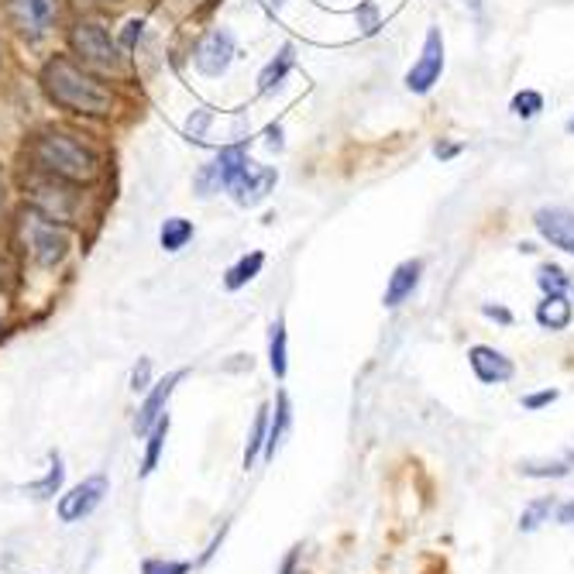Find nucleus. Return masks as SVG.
Wrapping results in <instances>:
<instances>
[{
	"label": "nucleus",
	"instance_id": "7ed1b4c3",
	"mask_svg": "<svg viewBox=\"0 0 574 574\" xmlns=\"http://www.w3.org/2000/svg\"><path fill=\"white\" fill-rule=\"evenodd\" d=\"M107 495V479L103 475H90L80 485H73L66 495H59V520L62 523H80L87 520Z\"/></svg>",
	"mask_w": 574,
	"mask_h": 574
},
{
	"label": "nucleus",
	"instance_id": "39448f33",
	"mask_svg": "<svg viewBox=\"0 0 574 574\" xmlns=\"http://www.w3.org/2000/svg\"><path fill=\"white\" fill-rule=\"evenodd\" d=\"M28 244H31V255L39 259V265L52 269L56 262L66 259L69 238H66L62 228H56V221H49V218H31L28 221Z\"/></svg>",
	"mask_w": 574,
	"mask_h": 574
},
{
	"label": "nucleus",
	"instance_id": "a211bd4d",
	"mask_svg": "<svg viewBox=\"0 0 574 574\" xmlns=\"http://www.w3.org/2000/svg\"><path fill=\"white\" fill-rule=\"evenodd\" d=\"M571 469H574L571 454H567L564 461H523V464H520V472H523L526 479H567Z\"/></svg>",
	"mask_w": 574,
	"mask_h": 574
},
{
	"label": "nucleus",
	"instance_id": "423d86ee",
	"mask_svg": "<svg viewBox=\"0 0 574 574\" xmlns=\"http://www.w3.org/2000/svg\"><path fill=\"white\" fill-rule=\"evenodd\" d=\"M441 69H444V42H441V31L430 28V31H426L423 56H420V62L410 69L406 87H410L413 93H426L430 87H434V83L441 80Z\"/></svg>",
	"mask_w": 574,
	"mask_h": 574
},
{
	"label": "nucleus",
	"instance_id": "0eeeda50",
	"mask_svg": "<svg viewBox=\"0 0 574 574\" xmlns=\"http://www.w3.org/2000/svg\"><path fill=\"white\" fill-rule=\"evenodd\" d=\"M73 46L87 62H97V66H114L118 62V49L111 42V34H107V28L97 24V21H80L77 24Z\"/></svg>",
	"mask_w": 574,
	"mask_h": 574
},
{
	"label": "nucleus",
	"instance_id": "4be33fe9",
	"mask_svg": "<svg viewBox=\"0 0 574 574\" xmlns=\"http://www.w3.org/2000/svg\"><path fill=\"white\" fill-rule=\"evenodd\" d=\"M62 479H66L62 457H59V454H52V469H49V475H46L42 482H28V485H24V492H28V495H34V499H52V495L59 492Z\"/></svg>",
	"mask_w": 574,
	"mask_h": 574
},
{
	"label": "nucleus",
	"instance_id": "2f4dec72",
	"mask_svg": "<svg viewBox=\"0 0 574 574\" xmlns=\"http://www.w3.org/2000/svg\"><path fill=\"white\" fill-rule=\"evenodd\" d=\"M362 18H365V24H369L365 31H375V11H372V8H365V11H362Z\"/></svg>",
	"mask_w": 574,
	"mask_h": 574
},
{
	"label": "nucleus",
	"instance_id": "6e6552de",
	"mask_svg": "<svg viewBox=\"0 0 574 574\" xmlns=\"http://www.w3.org/2000/svg\"><path fill=\"white\" fill-rule=\"evenodd\" d=\"M183 375H187V372L179 369V372H169L162 382L152 385V392L145 396V403L138 406V420H134V434H138V437H145L149 430L165 416V403H169V396H172V389H175L179 382H183Z\"/></svg>",
	"mask_w": 574,
	"mask_h": 574
},
{
	"label": "nucleus",
	"instance_id": "412c9836",
	"mask_svg": "<svg viewBox=\"0 0 574 574\" xmlns=\"http://www.w3.org/2000/svg\"><path fill=\"white\" fill-rule=\"evenodd\" d=\"M554 506H557V502H554L551 495H541V499H533L530 506L523 510V516H520V530H523V533H533V530H541V526H544V523L551 520Z\"/></svg>",
	"mask_w": 574,
	"mask_h": 574
},
{
	"label": "nucleus",
	"instance_id": "9b49d317",
	"mask_svg": "<svg viewBox=\"0 0 574 574\" xmlns=\"http://www.w3.org/2000/svg\"><path fill=\"white\" fill-rule=\"evenodd\" d=\"M536 231H541L554 248L574 255V213L551 207V210H536Z\"/></svg>",
	"mask_w": 574,
	"mask_h": 574
},
{
	"label": "nucleus",
	"instance_id": "393cba45",
	"mask_svg": "<svg viewBox=\"0 0 574 574\" xmlns=\"http://www.w3.org/2000/svg\"><path fill=\"white\" fill-rule=\"evenodd\" d=\"M536 282H541V290L547 296H567V290H571V275H564V269H557V265H541Z\"/></svg>",
	"mask_w": 574,
	"mask_h": 574
},
{
	"label": "nucleus",
	"instance_id": "cd10ccee",
	"mask_svg": "<svg viewBox=\"0 0 574 574\" xmlns=\"http://www.w3.org/2000/svg\"><path fill=\"white\" fill-rule=\"evenodd\" d=\"M561 396L557 389H544V392H530V396H523V410H544L551 406L554 400Z\"/></svg>",
	"mask_w": 574,
	"mask_h": 574
},
{
	"label": "nucleus",
	"instance_id": "f03ea898",
	"mask_svg": "<svg viewBox=\"0 0 574 574\" xmlns=\"http://www.w3.org/2000/svg\"><path fill=\"white\" fill-rule=\"evenodd\" d=\"M34 159H39V165H46L49 172L73 179V183H87V179L97 175V155L73 134H59V131L42 134L34 141Z\"/></svg>",
	"mask_w": 574,
	"mask_h": 574
},
{
	"label": "nucleus",
	"instance_id": "c756f323",
	"mask_svg": "<svg viewBox=\"0 0 574 574\" xmlns=\"http://www.w3.org/2000/svg\"><path fill=\"white\" fill-rule=\"evenodd\" d=\"M554 520L561 526H574V499H567V502H561V506H554Z\"/></svg>",
	"mask_w": 574,
	"mask_h": 574
},
{
	"label": "nucleus",
	"instance_id": "aec40b11",
	"mask_svg": "<svg viewBox=\"0 0 574 574\" xmlns=\"http://www.w3.org/2000/svg\"><path fill=\"white\" fill-rule=\"evenodd\" d=\"M265 437H269V406H262V410H259L255 426H251V434H248V447H244V469H251V464L259 461V454L265 451Z\"/></svg>",
	"mask_w": 574,
	"mask_h": 574
},
{
	"label": "nucleus",
	"instance_id": "6ab92c4d",
	"mask_svg": "<svg viewBox=\"0 0 574 574\" xmlns=\"http://www.w3.org/2000/svg\"><path fill=\"white\" fill-rule=\"evenodd\" d=\"M262 265H265V255L262 251H251V255H244L234 269H228V279H224V285L228 290H241L244 282H251L259 272H262Z\"/></svg>",
	"mask_w": 574,
	"mask_h": 574
},
{
	"label": "nucleus",
	"instance_id": "72a5a7b5",
	"mask_svg": "<svg viewBox=\"0 0 574 574\" xmlns=\"http://www.w3.org/2000/svg\"><path fill=\"white\" fill-rule=\"evenodd\" d=\"M571 290H574V279H571Z\"/></svg>",
	"mask_w": 574,
	"mask_h": 574
},
{
	"label": "nucleus",
	"instance_id": "a878e982",
	"mask_svg": "<svg viewBox=\"0 0 574 574\" xmlns=\"http://www.w3.org/2000/svg\"><path fill=\"white\" fill-rule=\"evenodd\" d=\"M541 111H544V97L536 90H523V93L513 97V114L516 118H536Z\"/></svg>",
	"mask_w": 574,
	"mask_h": 574
},
{
	"label": "nucleus",
	"instance_id": "ddd939ff",
	"mask_svg": "<svg viewBox=\"0 0 574 574\" xmlns=\"http://www.w3.org/2000/svg\"><path fill=\"white\" fill-rule=\"evenodd\" d=\"M420 272H423V262H403L396 272H392L389 290H385V306H389V310H392V306H400L403 300H410V296H413L416 282H420Z\"/></svg>",
	"mask_w": 574,
	"mask_h": 574
},
{
	"label": "nucleus",
	"instance_id": "b1692460",
	"mask_svg": "<svg viewBox=\"0 0 574 574\" xmlns=\"http://www.w3.org/2000/svg\"><path fill=\"white\" fill-rule=\"evenodd\" d=\"M190 238H193V224H190V221H183V218L165 221V224H162V234H159V241H162V248H165V251H179V248H183Z\"/></svg>",
	"mask_w": 574,
	"mask_h": 574
},
{
	"label": "nucleus",
	"instance_id": "9d476101",
	"mask_svg": "<svg viewBox=\"0 0 574 574\" xmlns=\"http://www.w3.org/2000/svg\"><path fill=\"white\" fill-rule=\"evenodd\" d=\"M469 362H472V372L479 375V382H485V385H502V382H510L516 372L506 354L495 351V348H485V344H475L469 351Z\"/></svg>",
	"mask_w": 574,
	"mask_h": 574
},
{
	"label": "nucleus",
	"instance_id": "f3484780",
	"mask_svg": "<svg viewBox=\"0 0 574 574\" xmlns=\"http://www.w3.org/2000/svg\"><path fill=\"white\" fill-rule=\"evenodd\" d=\"M149 447H145V461H141V475H152L159 469V457H162V447H165V437H169V413L149 430Z\"/></svg>",
	"mask_w": 574,
	"mask_h": 574
},
{
	"label": "nucleus",
	"instance_id": "1a4fd4ad",
	"mask_svg": "<svg viewBox=\"0 0 574 574\" xmlns=\"http://www.w3.org/2000/svg\"><path fill=\"white\" fill-rule=\"evenodd\" d=\"M234 59V39L231 31H210L197 49V69L207 77H221Z\"/></svg>",
	"mask_w": 574,
	"mask_h": 574
},
{
	"label": "nucleus",
	"instance_id": "bb28decb",
	"mask_svg": "<svg viewBox=\"0 0 574 574\" xmlns=\"http://www.w3.org/2000/svg\"><path fill=\"white\" fill-rule=\"evenodd\" d=\"M193 571V564H187V561H145L141 564V574H190Z\"/></svg>",
	"mask_w": 574,
	"mask_h": 574
},
{
	"label": "nucleus",
	"instance_id": "2eb2a0df",
	"mask_svg": "<svg viewBox=\"0 0 574 574\" xmlns=\"http://www.w3.org/2000/svg\"><path fill=\"white\" fill-rule=\"evenodd\" d=\"M290 423H293V406H290V396L279 392V403H275V420L269 423V437H265V457H275L282 437L290 434Z\"/></svg>",
	"mask_w": 574,
	"mask_h": 574
},
{
	"label": "nucleus",
	"instance_id": "473e14b6",
	"mask_svg": "<svg viewBox=\"0 0 574 574\" xmlns=\"http://www.w3.org/2000/svg\"><path fill=\"white\" fill-rule=\"evenodd\" d=\"M567 131H571V134H574V118H571V121H567Z\"/></svg>",
	"mask_w": 574,
	"mask_h": 574
},
{
	"label": "nucleus",
	"instance_id": "7c9ffc66",
	"mask_svg": "<svg viewBox=\"0 0 574 574\" xmlns=\"http://www.w3.org/2000/svg\"><path fill=\"white\" fill-rule=\"evenodd\" d=\"M482 313H485V316H495L499 324H513V313H510V310H502V306H492V303H485V306H482Z\"/></svg>",
	"mask_w": 574,
	"mask_h": 574
},
{
	"label": "nucleus",
	"instance_id": "c85d7f7f",
	"mask_svg": "<svg viewBox=\"0 0 574 574\" xmlns=\"http://www.w3.org/2000/svg\"><path fill=\"white\" fill-rule=\"evenodd\" d=\"M149 375H152V362H149V358H141L138 369L131 372V389L134 392H145L149 389Z\"/></svg>",
	"mask_w": 574,
	"mask_h": 574
},
{
	"label": "nucleus",
	"instance_id": "f257e3e1",
	"mask_svg": "<svg viewBox=\"0 0 574 574\" xmlns=\"http://www.w3.org/2000/svg\"><path fill=\"white\" fill-rule=\"evenodd\" d=\"M42 87L49 93L52 103L66 107V111H77V114H90V118H100V114H111L114 107V97L107 87H100L93 77H87L77 62L69 59H52L42 73Z\"/></svg>",
	"mask_w": 574,
	"mask_h": 574
},
{
	"label": "nucleus",
	"instance_id": "20e7f679",
	"mask_svg": "<svg viewBox=\"0 0 574 574\" xmlns=\"http://www.w3.org/2000/svg\"><path fill=\"white\" fill-rule=\"evenodd\" d=\"M8 14L21 34L39 39V34H46L56 24L59 0H8Z\"/></svg>",
	"mask_w": 574,
	"mask_h": 574
},
{
	"label": "nucleus",
	"instance_id": "5701e85b",
	"mask_svg": "<svg viewBox=\"0 0 574 574\" xmlns=\"http://www.w3.org/2000/svg\"><path fill=\"white\" fill-rule=\"evenodd\" d=\"M269 365H272L275 379H285V320H282V316L272 324V338H269Z\"/></svg>",
	"mask_w": 574,
	"mask_h": 574
},
{
	"label": "nucleus",
	"instance_id": "4468645a",
	"mask_svg": "<svg viewBox=\"0 0 574 574\" xmlns=\"http://www.w3.org/2000/svg\"><path fill=\"white\" fill-rule=\"evenodd\" d=\"M574 316V306L567 296H544V303L536 306V324L544 331H564Z\"/></svg>",
	"mask_w": 574,
	"mask_h": 574
},
{
	"label": "nucleus",
	"instance_id": "f8f14e48",
	"mask_svg": "<svg viewBox=\"0 0 574 574\" xmlns=\"http://www.w3.org/2000/svg\"><path fill=\"white\" fill-rule=\"evenodd\" d=\"M272 187H275V172H272V169H248L244 179H241V183H238L231 193H234V200H238L241 207H255L259 200L269 197Z\"/></svg>",
	"mask_w": 574,
	"mask_h": 574
},
{
	"label": "nucleus",
	"instance_id": "dca6fc26",
	"mask_svg": "<svg viewBox=\"0 0 574 574\" xmlns=\"http://www.w3.org/2000/svg\"><path fill=\"white\" fill-rule=\"evenodd\" d=\"M293 62H296V49H293V46H282V52L265 66V73H262V80H259L262 93L275 90V87L285 80V73H290V69H293Z\"/></svg>",
	"mask_w": 574,
	"mask_h": 574
}]
</instances>
